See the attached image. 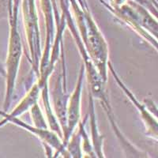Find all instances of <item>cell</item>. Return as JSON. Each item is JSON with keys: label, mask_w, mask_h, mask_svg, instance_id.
<instances>
[{"label": "cell", "mask_w": 158, "mask_h": 158, "mask_svg": "<svg viewBox=\"0 0 158 158\" xmlns=\"http://www.w3.org/2000/svg\"><path fill=\"white\" fill-rule=\"evenodd\" d=\"M133 1H135V2H138L139 4H141V5L144 6H148V7H152L153 9L154 10H156V7H153V6H149V4L148 3V2L146 1V0H133Z\"/></svg>", "instance_id": "obj_11"}, {"label": "cell", "mask_w": 158, "mask_h": 158, "mask_svg": "<svg viewBox=\"0 0 158 158\" xmlns=\"http://www.w3.org/2000/svg\"><path fill=\"white\" fill-rule=\"evenodd\" d=\"M99 1L157 50V21L146 6L133 0H126L118 5H108L103 0Z\"/></svg>", "instance_id": "obj_1"}, {"label": "cell", "mask_w": 158, "mask_h": 158, "mask_svg": "<svg viewBox=\"0 0 158 158\" xmlns=\"http://www.w3.org/2000/svg\"><path fill=\"white\" fill-rule=\"evenodd\" d=\"M12 6L10 0H0V14H6L9 18L12 13Z\"/></svg>", "instance_id": "obj_10"}, {"label": "cell", "mask_w": 158, "mask_h": 158, "mask_svg": "<svg viewBox=\"0 0 158 158\" xmlns=\"http://www.w3.org/2000/svg\"><path fill=\"white\" fill-rule=\"evenodd\" d=\"M151 2H152V3H153L155 6H156V5H157V1L156 0H151Z\"/></svg>", "instance_id": "obj_12"}, {"label": "cell", "mask_w": 158, "mask_h": 158, "mask_svg": "<svg viewBox=\"0 0 158 158\" xmlns=\"http://www.w3.org/2000/svg\"><path fill=\"white\" fill-rule=\"evenodd\" d=\"M10 122L20 127L24 128L25 130L28 131L29 132L32 133V135L39 138L44 144V148L46 150H49V155H52V149L56 150L55 155L56 156L59 153L63 154V156L70 157L69 153H67V149L64 146L63 143L62 138L54 131H49L48 129H44V128H39L36 127H32L28 123L22 122L20 119H18L17 117H12V118H3L2 121H0V127H2L3 125H5L6 123Z\"/></svg>", "instance_id": "obj_5"}, {"label": "cell", "mask_w": 158, "mask_h": 158, "mask_svg": "<svg viewBox=\"0 0 158 158\" xmlns=\"http://www.w3.org/2000/svg\"><path fill=\"white\" fill-rule=\"evenodd\" d=\"M24 27L29 50V61L35 73L39 75V66L42 56L38 16L35 0H22Z\"/></svg>", "instance_id": "obj_3"}, {"label": "cell", "mask_w": 158, "mask_h": 158, "mask_svg": "<svg viewBox=\"0 0 158 158\" xmlns=\"http://www.w3.org/2000/svg\"><path fill=\"white\" fill-rule=\"evenodd\" d=\"M31 109V116H32V120L34 123L35 127L39 128H44L47 129L48 128V124L45 121L44 118L43 113H42L41 110L38 106L37 103L33 104L30 108Z\"/></svg>", "instance_id": "obj_9"}, {"label": "cell", "mask_w": 158, "mask_h": 158, "mask_svg": "<svg viewBox=\"0 0 158 158\" xmlns=\"http://www.w3.org/2000/svg\"><path fill=\"white\" fill-rule=\"evenodd\" d=\"M66 73L65 71L60 72L56 78L53 91H52V100H53V112L56 114V117L61 127L62 132L65 131L67 127V102L70 96L67 94L66 86Z\"/></svg>", "instance_id": "obj_7"}, {"label": "cell", "mask_w": 158, "mask_h": 158, "mask_svg": "<svg viewBox=\"0 0 158 158\" xmlns=\"http://www.w3.org/2000/svg\"><path fill=\"white\" fill-rule=\"evenodd\" d=\"M84 66L81 67L79 72L78 78L77 85L74 88V92L71 96L69 97L67 102V127L63 132V143L64 146H67L69 139L74 133L76 127L78 125L81 118V91L83 87V80L85 74Z\"/></svg>", "instance_id": "obj_4"}, {"label": "cell", "mask_w": 158, "mask_h": 158, "mask_svg": "<svg viewBox=\"0 0 158 158\" xmlns=\"http://www.w3.org/2000/svg\"><path fill=\"white\" fill-rule=\"evenodd\" d=\"M89 118L90 123H91V131L92 136H93V142L94 146V152H95L96 156L98 157H104V153H103V141L102 138L99 135V131L97 129V122H96L95 112H94V101H93V97L90 95V101H89Z\"/></svg>", "instance_id": "obj_8"}, {"label": "cell", "mask_w": 158, "mask_h": 158, "mask_svg": "<svg viewBox=\"0 0 158 158\" xmlns=\"http://www.w3.org/2000/svg\"><path fill=\"white\" fill-rule=\"evenodd\" d=\"M108 69L111 71V74L113 76L117 84L118 85V86L122 89L124 94H126V96L129 98L130 101L132 102V104L135 105V108L140 112L141 118H142V121L145 124L148 135H150L151 137H153L156 140V138H157V120H156V117L153 116V114H151L149 112V110L146 108V104H142L137 100L135 95L132 94V92L127 87L126 85L122 81L120 77H118V75L117 74L115 70H114L113 67H112V65L110 62H108Z\"/></svg>", "instance_id": "obj_6"}, {"label": "cell", "mask_w": 158, "mask_h": 158, "mask_svg": "<svg viewBox=\"0 0 158 158\" xmlns=\"http://www.w3.org/2000/svg\"><path fill=\"white\" fill-rule=\"evenodd\" d=\"M10 2H12V3H13V0H10Z\"/></svg>", "instance_id": "obj_13"}, {"label": "cell", "mask_w": 158, "mask_h": 158, "mask_svg": "<svg viewBox=\"0 0 158 158\" xmlns=\"http://www.w3.org/2000/svg\"><path fill=\"white\" fill-rule=\"evenodd\" d=\"M8 19L10 34L7 58L5 67L6 94L3 102L4 112H7L10 106L22 56V43L18 31V0H13L12 13Z\"/></svg>", "instance_id": "obj_2"}]
</instances>
